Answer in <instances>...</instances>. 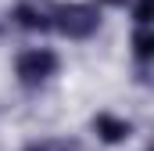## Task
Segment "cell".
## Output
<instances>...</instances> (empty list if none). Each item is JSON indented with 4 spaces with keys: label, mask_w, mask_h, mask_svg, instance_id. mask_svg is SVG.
<instances>
[{
    "label": "cell",
    "mask_w": 154,
    "mask_h": 151,
    "mask_svg": "<svg viewBox=\"0 0 154 151\" xmlns=\"http://www.w3.org/2000/svg\"><path fill=\"white\" fill-rule=\"evenodd\" d=\"M54 29L68 40H90L100 29V11L93 4H61L54 7Z\"/></svg>",
    "instance_id": "1"
},
{
    "label": "cell",
    "mask_w": 154,
    "mask_h": 151,
    "mask_svg": "<svg viewBox=\"0 0 154 151\" xmlns=\"http://www.w3.org/2000/svg\"><path fill=\"white\" fill-rule=\"evenodd\" d=\"M57 69H61V61H57V54L47 50V47H32V50L18 54V61H14V72H18V79H22L25 86L47 83L50 76H57Z\"/></svg>",
    "instance_id": "2"
},
{
    "label": "cell",
    "mask_w": 154,
    "mask_h": 151,
    "mask_svg": "<svg viewBox=\"0 0 154 151\" xmlns=\"http://www.w3.org/2000/svg\"><path fill=\"white\" fill-rule=\"evenodd\" d=\"M54 7L57 4H50V0H22L11 18L29 33H47V29H54Z\"/></svg>",
    "instance_id": "3"
},
{
    "label": "cell",
    "mask_w": 154,
    "mask_h": 151,
    "mask_svg": "<svg viewBox=\"0 0 154 151\" xmlns=\"http://www.w3.org/2000/svg\"><path fill=\"white\" fill-rule=\"evenodd\" d=\"M93 133L104 144H122V140L133 137V122L129 119H118L111 112H100V115H93Z\"/></svg>",
    "instance_id": "4"
},
{
    "label": "cell",
    "mask_w": 154,
    "mask_h": 151,
    "mask_svg": "<svg viewBox=\"0 0 154 151\" xmlns=\"http://www.w3.org/2000/svg\"><path fill=\"white\" fill-rule=\"evenodd\" d=\"M133 54H136L140 69L154 58V36H151V29H136V33H133Z\"/></svg>",
    "instance_id": "5"
},
{
    "label": "cell",
    "mask_w": 154,
    "mask_h": 151,
    "mask_svg": "<svg viewBox=\"0 0 154 151\" xmlns=\"http://www.w3.org/2000/svg\"><path fill=\"white\" fill-rule=\"evenodd\" d=\"M151 11H154V0H136V4H133L136 29H147V25H151Z\"/></svg>",
    "instance_id": "6"
},
{
    "label": "cell",
    "mask_w": 154,
    "mask_h": 151,
    "mask_svg": "<svg viewBox=\"0 0 154 151\" xmlns=\"http://www.w3.org/2000/svg\"><path fill=\"white\" fill-rule=\"evenodd\" d=\"M104 4H111V7H122V4H129V0H104Z\"/></svg>",
    "instance_id": "7"
},
{
    "label": "cell",
    "mask_w": 154,
    "mask_h": 151,
    "mask_svg": "<svg viewBox=\"0 0 154 151\" xmlns=\"http://www.w3.org/2000/svg\"><path fill=\"white\" fill-rule=\"evenodd\" d=\"M0 33H4V22H0Z\"/></svg>",
    "instance_id": "8"
}]
</instances>
